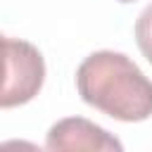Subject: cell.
<instances>
[{
  "mask_svg": "<svg viewBox=\"0 0 152 152\" xmlns=\"http://www.w3.org/2000/svg\"><path fill=\"white\" fill-rule=\"evenodd\" d=\"M76 88L86 104L119 121L152 116V81L124 52L100 50L76 69Z\"/></svg>",
  "mask_w": 152,
  "mask_h": 152,
  "instance_id": "cell-1",
  "label": "cell"
},
{
  "mask_svg": "<svg viewBox=\"0 0 152 152\" xmlns=\"http://www.w3.org/2000/svg\"><path fill=\"white\" fill-rule=\"evenodd\" d=\"M45 81V62L36 45L0 33V109L31 102Z\"/></svg>",
  "mask_w": 152,
  "mask_h": 152,
  "instance_id": "cell-2",
  "label": "cell"
},
{
  "mask_svg": "<svg viewBox=\"0 0 152 152\" xmlns=\"http://www.w3.org/2000/svg\"><path fill=\"white\" fill-rule=\"evenodd\" d=\"M45 147L52 152H112L121 150V142L97 124L83 116H69L57 121L45 138Z\"/></svg>",
  "mask_w": 152,
  "mask_h": 152,
  "instance_id": "cell-3",
  "label": "cell"
},
{
  "mask_svg": "<svg viewBox=\"0 0 152 152\" xmlns=\"http://www.w3.org/2000/svg\"><path fill=\"white\" fill-rule=\"evenodd\" d=\"M135 43L145 59L152 64V5H147L135 21Z\"/></svg>",
  "mask_w": 152,
  "mask_h": 152,
  "instance_id": "cell-4",
  "label": "cell"
},
{
  "mask_svg": "<svg viewBox=\"0 0 152 152\" xmlns=\"http://www.w3.org/2000/svg\"><path fill=\"white\" fill-rule=\"evenodd\" d=\"M119 2H133V0H119Z\"/></svg>",
  "mask_w": 152,
  "mask_h": 152,
  "instance_id": "cell-5",
  "label": "cell"
}]
</instances>
